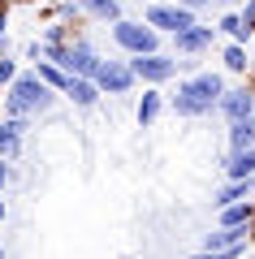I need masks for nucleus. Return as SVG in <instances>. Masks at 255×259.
<instances>
[{
    "label": "nucleus",
    "instance_id": "6e6552de",
    "mask_svg": "<svg viewBox=\"0 0 255 259\" xmlns=\"http://www.w3.org/2000/svg\"><path fill=\"white\" fill-rule=\"evenodd\" d=\"M100 65H104V56H100L91 44H87V39L78 35V39L69 44V52H65L61 69H65L69 78H95V74H100Z\"/></svg>",
    "mask_w": 255,
    "mask_h": 259
},
{
    "label": "nucleus",
    "instance_id": "a878e982",
    "mask_svg": "<svg viewBox=\"0 0 255 259\" xmlns=\"http://www.w3.org/2000/svg\"><path fill=\"white\" fill-rule=\"evenodd\" d=\"M173 5H182V9H191V13H203L212 0H173Z\"/></svg>",
    "mask_w": 255,
    "mask_h": 259
},
{
    "label": "nucleus",
    "instance_id": "bb28decb",
    "mask_svg": "<svg viewBox=\"0 0 255 259\" xmlns=\"http://www.w3.org/2000/svg\"><path fill=\"white\" fill-rule=\"evenodd\" d=\"M212 5H216V9H238L242 0H212Z\"/></svg>",
    "mask_w": 255,
    "mask_h": 259
},
{
    "label": "nucleus",
    "instance_id": "4be33fe9",
    "mask_svg": "<svg viewBox=\"0 0 255 259\" xmlns=\"http://www.w3.org/2000/svg\"><path fill=\"white\" fill-rule=\"evenodd\" d=\"M18 74H22V69H18V61H13L9 52H0V91H5V87H9Z\"/></svg>",
    "mask_w": 255,
    "mask_h": 259
},
{
    "label": "nucleus",
    "instance_id": "6ab92c4d",
    "mask_svg": "<svg viewBox=\"0 0 255 259\" xmlns=\"http://www.w3.org/2000/svg\"><path fill=\"white\" fill-rule=\"evenodd\" d=\"M221 65H225L229 74H246V69H251L246 44H225V48H221Z\"/></svg>",
    "mask_w": 255,
    "mask_h": 259
},
{
    "label": "nucleus",
    "instance_id": "aec40b11",
    "mask_svg": "<svg viewBox=\"0 0 255 259\" xmlns=\"http://www.w3.org/2000/svg\"><path fill=\"white\" fill-rule=\"evenodd\" d=\"M35 74L44 78V82L52 87V91H61V95L69 91V74H65L61 65H52V61H35Z\"/></svg>",
    "mask_w": 255,
    "mask_h": 259
},
{
    "label": "nucleus",
    "instance_id": "393cba45",
    "mask_svg": "<svg viewBox=\"0 0 255 259\" xmlns=\"http://www.w3.org/2000/svg\"><path fill=\"white\" fill-rule=\"evenodd\" d=\"M13 177H18V173H13V160L0 156V190H5V186H13Z\"/></svg>",
    "mask_w": 255,
    "mask_h": 259
},
{
    "label": "nucleus",
    "instance_id": "cd10ccee",
    "mask_svg": "<svg viewBox=\"0 0 255 259\" xmlns=\"http://www.w3.org/2000/svg\"><path fill=\"white\" fill-rule=\"evenodd\" d=\"M5 216H9V207H5V190H0V225H5Z\"/></svg>",
    "mask_w": 255,
    "mask_h": 259
},
{
    "label": "nucleus",
    "instance_id": "423d86ee",
    "mask_svg": "<svg viewBox=\"0 0 255 259\" xmlns=\"http://www.w3.org/2000/svg\"><path fill=\"white\" fill-rule=\"evenodd\" d=\"M95 87H100L104 95H113V100H121V95H130L138 87L134 69H130V56H117V61H104L100 74H95Z\"/></svg>",
    "mask_w": 255,
    "mask_h": 259
},
{
    "label": "nucleus",
    "instance_id": "a211bd4d",
    "mask_svg": "<svg viewBox=\"0 0 255 259\" xmlns=\"http://www.w3.org/2000/svg\"><path fill=\"white\" fill-rule=\"evenodd\" d=\"M225 134H229V151H246V147H255V117L234 121Z\"/></svg>",
    "mask_w": 255,
    "mask_h": 259
},
{
    "label": "nucleus",
    "instance_id": "1a4fd4ad",
    "mask_svg": "<svg viewBox=\"0 0 255 259\" xmlns=\"http://www.w3.org/2000/svg\"><path fill=\"white\" fill-rule=\"evenodd\" d=\"M216 35H221L216 26L199 22V26H191V30H182V35H173V39H169V52H173V56H203V52H212Z\"/></svg>",
    "mask_w": 255,
    "mask_h": 259
},
{
    "label": "nucleus",
    "instance_id": "9b49d317",
    "mask_svg": "<svg viewBox=\"0 0 255 259\" xmlns=\"http://www.w3.org/2000/svg\"><path fill=\"white\" fill-rule=\"evenodd\" d=\"M164 108H169V95H164L160 87H143V95H138V104H134V121H138V130H152L156 121L164 117Z\"/></svg>",
    "mask_w": 255,
    "mask_h": 259
},
{
    "label": "nucleus",
    "instance_id": "c85d7f7f",
    "mask_svg": "<svg viewBox=\"0 0 255 259\" xmlns=\"http://www.w3.org/2000/svg\"><path fill=\"white\" fill-rule=\"evenodd\" d=\"M0 117H5V91H0Z\"/></svg>",
    "mask_w": 255,
    "mask_h": 259
},
{
    "label": "nucleus",
    "instance_id": "4468645a",
    "mask_svg": "<svg viewBox=\"0 0 255 259\" xmlns=\"http://www.w3.org/2000/svg\"><path fill=\"white\" fill-rule=\"evenodd\" d=\"M246 199H255V182H229L225 177V186H216L212 190V207H234V203H246Z\"/></svg>",
    "mask_w": 255,
    "mask_h": 259
},
{
    "label": "nucleus",
    "instance_id": "f257e3e1",
    "mask_svg": "<svg viewBox=\"0 0 255 259\" xmlns=\"http://www.w3.org/2000/svg\"><path fill=\"white\" fill-rule=\"evenodd\" d=\"M225 95V78L216 69H195V74L177 78V91H169V112L182 121H199V117H212Z\"/></svg>",
    "mask_w": 255,
    "mask_h": 259
},
{
    "label": "nucleus",
    "instance_id": "b1692460",
    "mask_svg": "<svg viewBox=\"0 0 255 259\" xmlns=\"http://www.w3.org/2000/svg\"><path fill=\"white\" fill-rule=\"evenodd\" d=\"M238 18H242V26L255 35V0H242V5H238Z\"/></svg>",
    "mask_w": 255,
    "mask_h": 259
},
{
    "label": "nucleus",
    "instance_id": "f03ea898",
    "mask_svg": "<svg viewBox=\"0 0 255 259\" xmlns=\"http://www.w3.org/2000/svg\"><path fill=\"white\" fill-rule=\"evenodd\" d=\"M56 100H61V91H52L35 69H22V74L5 87V117H30V121H39V117L52 112Z\"/></svg>",
    "mask_w": 255,
    "mask_h": 259
},
{
    "label": "nucleus",
    "instance_id": "9d476101",
    "mask_svg": "<svg viewBox=\"0 0 255 259\" xmlns=\"http://www.w3.org/2000/svg\"><path fill=\"white\" fill-rule=\"evenodd\" d=\"M30 125H35L30 117H0V156L5 160H13V164L22 160V143H26Z\"/></svg>",
    "mask_w": 255,
    "mask_h": 259
},
{
    "label": "nucleus",
    "instance_id": "7ed1b4c3",
    "mask_svg": "<svg viewBox=\"0 0 255 259\" xmlns=\"http://www.w3.org/2000/svg\"><path fill=\"white\" fill-rule=\"evenodd\" d=\"M108 35H113V44L121 48V56H147V52H164V35L156 26H147L143 18H121V22H113L108 26Z\"/></svg>",
    "mask_w": 255,
    "mask_h": 259
},
{
    "label": "nucleus",
    "instance_id": "412c9836",
    "mask_svg": "<svg viewBox=\"0 0 255 259\" xmlns=\"http://www.w3.org/2000/svg\"><path fill=\"white\" fill-rule=\"evenodd\" d=\"M39 39H44V44H56V48H69L78 35H74V26H69V22H61V18H56V22H48V26H44V35H39Z\"/></svg>",
    "mask_w": 255,
    "mask_h": 259
},
{
    "label": "nucleus",
    "instance_id": "dca6fc26",
    "mask_svg": "<svg viewBox=\"0 0 255 259\" xmlns=\"http://www.w3.org/2000/svg\"><path fill=\"white\" fill-rule=\"evenodd\" d=\"M216 225H221V229H251V225H255V199L234 203V207H221V212H216Z\"/></svg>",
    "mask_w": 255,
    "mask_h": 259
},
{
    "label": "nucleus",
    "instance_id": "2f4dec72",
    "mask_svg": "<svg viewBox=\"0 0 255 259\" xmlns=\"http://www.w3.org/2000/svg\"><path fill=\"white\" fill-rule=\"evenodd\" d=\"M246 259H255V255H246Z\"/></svg>",
    "mask_w": 255,
    "mask_h": 259
},
{
    "label": "nucleus",
    "instance_id": "39448f33",
    "mask_svg": "<svg viewBox=\"0 0 255 259\" xmlns=\"http://www.w3.org/2000/svg\"><path fill=\"white\" fill-rule=\"evenodd\" d=\"M143 22H147V26H156L160 35H169V39H173V35H182V30L199 26V13L182 9V5H147Z\"/></svg>",
    "mask_w": 255,
    "mask_h": 259
},
{
    "label": "nucleus",
    "instance_id": "5701e85b",
    "mask_svg": "<svg viewBox=\"0 0 255 259\" xmlns=\"http://www.w3.org/2000/svg\"><path fill=\"white\" fill-rule=\"evenodd\" d=\"M0 52H9V0H0Z\"/></svg>",
    "mask_w": 255,
    "mask_h": 259
},
{
    "label": "nucleus",
    "instance_id": "20e7f679",
    "mask_svg": "<svg viewBox=\"0 0 255 259\" xmlns=\"http://www.w3.org/2000/svg\"><path fill=\"white\" fill-rule=\"evenodd\" d=\"M130 69H134V78L143 87H164L177 78V56L173 52H147V56H130Z\"/></svg>",
    "mask_w": 255,
    "mask_h": 259
},
{
    "label": "nucleus",
    "instance_id": "7c9ffc66",
    "mask_svg": "<svg viewBox=\"0 0 255 259\" xmlns=\"http://www.w3.org/2000/svg\"><path fill=\"white\" fill-rule=\"evenodd\" d=\"M251 242H255V225H251Z\"/></svg>",
    "mask_w": 255,
    "mask_h": 259
},
{
    "label": "nucleus",
    "instance_id": "c756f323",
    "mask_svg": "<svg viewBox=\"0 0 255 259\" xmlns=\"http://www.w3.org/2000/svg\"><path fill=\"white\" fill-rule=\"evenodd\" d=\"M0 259H5V242H0Z\"/></svg>",
    "mask_w": 255,
    "mask_h": 259
},
{
    "label": "nucleus",
    "instance_id": "0eeeda50",
    "mask_svg": "<svg viewBox=\"0 0 255 259\" xmlns=\"http://www.w3.org/2000/svg\"><path fill=\"white\" fill-rule=\"evenodd\" d=\"M216 112L225 117V125H234V121H246V117H255V82L225 87V95H221Z\"/></svg>",
    "mask_w": 255,
    "mask_h": 259
},
{
    "label": "nucleus",
    "instance_id": "ddd939ff",
    "mask_svg": "<svg viewBox=\"0 0 255 259\" xmlns=\"http://www.w3.org/2000/svg\"><path fill=\"white\" fill-rule=\"evenodd\" d=\"M221 168H225L229 182H255V147H246V151H225Z\"/></svg>",
    "mask_w": 255,
    "mask_h": 259
},
{
    "label": "nucleus",
    "instance_id": "f3484780",
    "mask_svg": "<svg viewBox=\"0 0 255 259\" xmlns=\"http://www.w3.org/2000/svg\"><path fill=\"white\" fill-rule=\"evenodd\" d=\"M216 30H221V35H225V39H229V44H251V39H255L251 30L242 26V18H238V9H225V13H221Z\"/></svg>",
    "mask_w": 255,
    "mask_h": 259
},
{
    "label": "nucleus",
    "instance_id": "2eb2a0df",
    "mask_svg": "<svg viewBox=\"0 0 255 259\" xmlns=\"http://www.w3.org/2000/svg\"><path fill=\"white\" fill-rule=\"evenodd\" d=\"M82 18L91 22H104V26H113V22H121L126 13H121V0H78Z\"/></svg>",
    "mask_w": 255,
    "mask_h": 259
},
{
    "label": "nucleus",
    "instance_id": "f8f14e48",
    "mask_svg": "<svg viewBox=\"0 0 255 259\" xmlns=\"http://www.w3.org/2000/svg\"><path fill=\"white\" fill-rule=\"evenodd\" d=\"M65 100H69L78 112H91V108H100L104 91L95 87V78H69V91H65Z\"/></svg>",
    "mask_w": 255,
    "mask_h": 259
}]
</instances>
